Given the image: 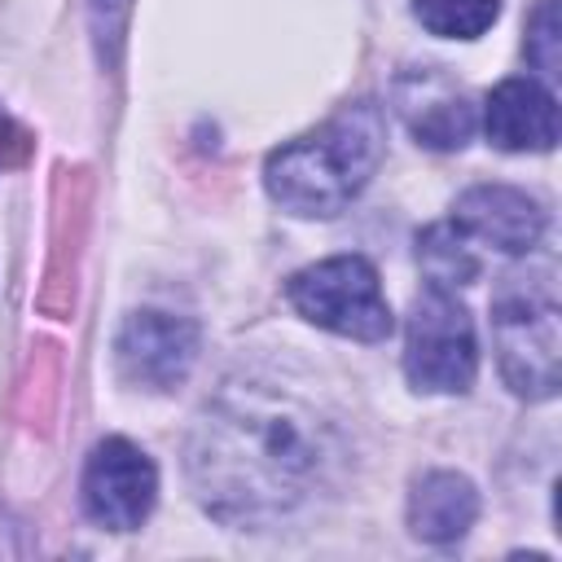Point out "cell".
I'll list each match as a JSON object with an SVG mask.
<instances>
[{"label":"cell","mask_w":562,"mask_h":562,"mask_svg":"<svg viewBox=\"0 0 562 562\" xmlns=\"http://www.w3.org/2000/svg\"><path fill=\"white\" fill-rule=\"evenodd\" d=\"M334 457V430L303 400L237 382L198 417L189 474L215 518L272 522L321 487Z\"/></svg>","instance_id":"cell-1"},{"label":"cell","mask_w":562,"mask_h":562,"mask_svg":"<svg viewBox=\"0 0 562 562\" xmlns=\"http://www.w3.org/2000/svg\"><path fill=\"white\" fill-rule=\"evenodd\" d=\"M483 127H487V140L501 149H553L558 101L536 79H505L487 97Z\"/></svg>","instance_id":"cell-10"},{"label":"cell","mask_w":562,"mask_h":562,"mask_svg":"<svg viewBox=\"0 0 562 562\" xmlns=\"http://www.w3.org/2000/svg\"><path fill=\"white\" fill-rule=\"evenodd\" d=\"M198 356V325L171 312H136L119 334V364L127 382L167 391L184 382Z\"/></svg>","instance_id":"cell-7"},{"label":"cell","mask_w":562,"mask_h":562,"mask_svg":"<svg viewBox=\"0 0 562 562\" xmlns=\"http://www.w3.org/2000/svg\"><path fill=\"white\" fill-rule=\"evenodd\" d=\"M474 325L448 285H426L408 312L404 369L417 391H465L474 382Z\"/></svg>","instance_id":"cell-5"},{"label":"cell","mask_w":562,"mask_h":562,"mask_svg":"<svg viewBox=\"0 0 562 562\" xmlns=\"http://www.w3.org/2000/svg\"><path fill=\"white\" fill-rule=\"evenodd\" d=\"M386 154V123L373 101L342 105L316 132L272 149L263 184L272 202L294 215H338L378 171Z\"/></svg>","instance_id":"cell-2"},{"label":"cell","mask_w":562,"mask_h":562,"mask_svg":"<svg viewBox=\"0 0 562 562\" xmlns=\"http://www.w3.org/2000/svg\"><path fill=\"white\" fill-rule=\"evenodd\" d=\"M299 316H307L321 329H334L342 338L378 342L391 334V307L378 285V268L360 255H338L325 263H312L290 277L285 285Z\"/></svg>","instance_id":"cell-4"},{"label":"cell","mask_w":562,"mask_h":562,"mask_svg":"<svg viewBox=\"0 0 562 562\" xmlns=\"http://www.w3.org/2000/svg\"><path fill=\"white\" fill-rule=\"evenodd\" d=\"M395 105L408 132L430 149H461L474 132V105L439 75L413 70L395 83Z\"/></svg>","instance_id":"cell-9"},{"label":"cell","mask_w":562,"mask_h":562,"mask_svg":"<svg viewBox=\"0 0 562 562\" xmlns=\"http://www.w3.org/2000/svg\"><path fill=\"white\" fill-rule=\"evenodd\" d=\"M413 13L430 35L474 40L496 22L501 4L496 0H413Z\"/></svg>","instance_id":"cell-13"},{"label":"cell","mask_w":562,"mask_h":562,"mask_svg":"<svg viewBox=\"0 0 562 562\" xmlns=\"http://www.w3.org/2000/svg\"><path fill=\"white\" fill-rule=\"evenodd\" d=\"M527 57L544 70V75H558V4L544 0L531 18V35H527Z\"/></svg>","instance_id":"cell-14"},{"label":"cell","mask_w":562,"mask_h":562,"mask_svg":"<svg viewBox=\"0 0 562 562\" xmlns=\"http://www.w3.org/2000/svg\"><path fill=\"white\" fill-rule=\"evenodd\" d=\"M474 514H479V492L470 487V479H461L452 470H435V474L417 479V487L408 496V527L430 544H448V540L465 536Z\"/></svg>","instance_id":"cell-11"},{"label":"cell","mask_w":562,"mask_h":562,"mask_svg":"<svg viewBox=\"0 0 562 562\" xmlns=\"http://www.w3.org/2000/svg\"><path fill=\"white\" fill-rule=\"evenodd\" d=\"M417 259L430 277V285H465L479 277V259L465 250L452 224H435L417 237Z\"/></svg>","instance_id":"cell-12"},{"label":"cell","mask_w":562,"mask_h":562,"mask_svg":"<svg viewBox=\"0 0 562 562\" xmlns=\"http://www.w3.org/2000/svg\"><path fill=\"white\" fill-rule=\"evenodd\" d=\"M457 228L505 255H527L544 233V211L522 189L474 184L457 198Z\"/></svg>","instance_id":"cell-8"},{"label":"cell","mask_w":562,"mask_h":562,"mask_svg":"<svg viewBox=\"0 0 562 562\" xmlns=\"http://www.w3.org/2000/svg\"><path fill=\"white\" fill-rule=\"evenodd\" d=\"M26 154H31V132H26V127H18V123L0 110V171L18 167Z\"/></svg>","instance_id":"cell-15"},{"label":"cell","mask_w":562,"mask_h":562,"mask_svg":"<svg viewBox=\"0 0 562 562\" xmlns=\"http://www.w3.org/2000/svg\"><path fill=\"white\" fill-rule=\"evenodd\" d=\"M154 492H158L154 461L132 439L114 435L92 448L88 470H83V505H88L92 522L132 531L154 509Z\"/></svg>","instance_id":"cell-6"},{"label":"cell","mask_w":562,"mask_h":562,"mask_svg":"<svg viewBox=\"0 0 562 562\" xmlns=\"http://www.w3.org/2000/svg\"><path fill=\"white\" fill-rule=\"evenodd\" d=\"M492 338L505 382L518 395L549 400L558 391V290L553 272H514L492 303Z\"/></svg>","instance_id":"cell-3"}]
</instances>
